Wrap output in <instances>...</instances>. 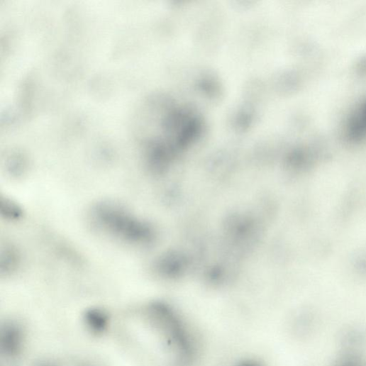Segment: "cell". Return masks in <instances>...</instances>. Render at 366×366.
Listing matches in <instances>:
<instances>
[{
	"label": "cell",
	"instance_id": "obj_1",
	"mask_svg": "<svg viewBox=\"0 0 366 366\" xmlns=\"http://www.w3.org/2000/svg\"><path fill=\"white\" fill-rule=\"evenodd\" d=\"M92 221L110 235L133 244H144L152 238L148 225L118 205L102 203L91 214Z\"/></svg>",
	"mask_w": 366,
	"mask_h": 366
},
{
	"label": "cell",
	"instance_id": "obj_2",
	"mask_svg": "<svg viewBox=\"0 0 366 366\" xmlns=\"http://www.w3.org/2000/svg\"><path fill=\"white\" fill-rule=\"evenodd\" d=\"M149 315L155 326L163 334L174 352V366H189L194 348L184 326L165 305L156 304L149 308Z\"/></svg>",
	"mask_w": 366,
	"mask_h": 366
},
{
	"label": "cell",
	"instance_id": "obj_3",
	"mask_svg": "<svg viewBox=\"0 0 366 366\" xmlns=\"http://www.w3.org/2000/svg\"><path fill=\"white\" fill-rule=\"evenodd\" d=\"M21 257L18 251L11 246L4 249L0 258V271L2 274H11L15 272L20 265Z\"/></svg>",
	"mask_w": 366,
	"mask_h": 366
},
{
	"label": "cell",
	"instance_id": "obj_4",
	"mask_svg": "<svg viewBox=\"0 0 366 366\" xmlns=\"http://www.w3.org/2000/svg\"><path fill=\"white\" fill-rule=\"evenodd\" d=\"M0 213L4 218L10 221H18L23 215L20 206L7 198H2L0 201Z\"/></svg>",
	"mask_w": 366,
	"mask_h": 366
},
{
	"label": "cell",
	"instance_id": "obj_5",
	"mask_svg": "<svg viewBox=\"0 0 366 366\" xmlns=\"http://www.w3.org/2000/svg\"><path fill=\"white\" fill-rule=\"evenodd\" d=\"M87 321L89 326H93L97 331L103 330L106 325V315L99 310H93L87 314Z\"/></svg>",
	"mask_w": 366,
	"mask_h": 366
},
{
	"label": "cell",
	"instance_id": "obj_6",
	"mask_svg": "<svg viewBox=\"0 0 366 366\" xmlns=\"http://www.w3.org/2000/svg\"><path fill=\"white\" fill-rule=\"evenodd\" d=\"M18 332L16 328H8L6 332V353H14L16 351L17 348H18L19 344V335Z\"/></svg>",
	"mask_w": 366,
	"mask_h": 366
},
{
	"label": "cell",
	"instance_id": "obj_7",
	"mask_svg": "<svg viewBox=\"0 0 366 366\" xmlns=\"http://www.w3.org/2000/svg\"><path fill=\"white\" fill-rule=\"evenodd\" d=\"M238 366H262L259 362L250 360V361H245Z\"/></svg>",
	"mask_w": 366,
	"mask_h": 366
}]
</instances>
